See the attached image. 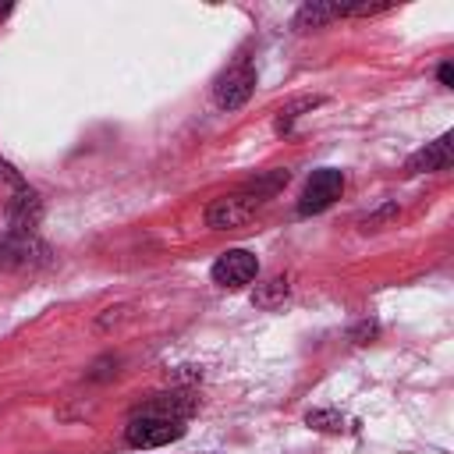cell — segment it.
<instances>
[{
  "label": "cell",
  "instance_id": "ba28073f",
  "mask_svg": "<svg viewBox=\"0 0 454 454\" xmlns=\"http://www.w3.org/2000/svg\"><path fill=\"white\" fill-rule=\"evenodd\" d=\"M450 160H454V135L443 131L440 138H433L419 153H411L408 163H404V170L408 174H433V170H447Z\"/></svg>",
  "mask_w": 454,
  "mask_h": 454
},
{
  "label": "cell",
  "instance_id": "8fae6325",
  "mask_svg": "<svg viewBox=\"0 0 454 454\" xmlns=\"http://www.w3.org/2000/svg\"><path fill=\"white\" fill-rule=\"evenodd\" d=\"M287 177H291V170H270V174H259V177H252L241 192H248V195H255L259 202H266V199H273L284 184H287Z\"/></svg>",
  "mask_w": 454,
  "mask_h": 454
},
{
  "label": "cell",
  "instance_id": "4fadbf2b",
  "mask_svg": "<svg viewBox=\"0 0 454 454\" xmlns=\"http://www.w3.org/2000/svg\"><path fill=\"white\" fill-rule=\"evenodd\" d=\"M319 103H323L319 96H305V99H294V103H287V106L280 110V117H277V131H291L294 117H301V110H312V106H319Z\"/></svg>",
  "mask_w": 454,
  "mask_h": 454
},
{
  "label": "cell",
  "instance_id": "30bf717a",
  "mask_svg": "<svg viewBox=\"0 0 454 454\" xmlns=\"http://www.w3.org/2000/svg\"><path fill=\"white\" fill-rule=\"evenodd\" d=\"M333 18H340V4L312 0V4H305V7L294 14V28H298V32H309V28H319V25L333 21Z\"/></svg>",
  "mask_w": 454,
  "mask_h": 454
},
{
  "label": "cell",
  "instance_id": "5b68a950",
  "mask_svg": "<svg viewBox=\"0 0 454 454\" xmlns=\"http://www.w3.org/2000/svg\"><path fill=\"white\" fill-rule=\"evenodd\" d=\"M50 259V248L35 234H7L0 241V270H32Z\"/></svg>",
  "mask_w": 454,
  "mask_h": 454
},
{
  "label": "cell",
  "instance_id": "6da1fadb",
  "mask_svg": "<svg viewBox=\"0 0 454 454\" xmlns=\"http://www.w3.org/2000/svg\"><path fill=\"white\" fill-rule=\"evenodd\" d=\"M184 436V422L177 419H163V415H145L138 411L128 429H124V440L135 447V450H153V447H163V443H174Z\"/></svg>",
  "mask_w": 454,
  "mask_h": 454
},
{
  "label": "cell",
  "instance_id": "7a4b0ae2",
  "mask_svg": "<svg viewBox=\"0 0 454 454\" xmlns=\"http://www.w3.org/2000/svg\"><path fill=\"white\" fill-rule=\"evenodd\" d=\"M344 192V174L333 170V167H319L312 170V177L305 181L301 188V199H298V213L301 216H312V213H323L330 209Z\"/></svg>",
  "mask_w": 454,
  "mask_h": 454
},
{
  "label": "cell",
  "instance_id": "9a60e30c",
  "mask_svg": "<svg viewBox=\"0 0 454 454\" xmlns=\"http://www.w3.org/2000/svg\"><path fill=\"white\" fill-rule=\"evenodd\" d=\"M436 74H440V82H443V85H450V82H454V67H450V60H443Z\"/></svg>",
  "mask_w": 454,
  "mask_h": 454
},
{
  "label": "cell",
  "instance_id": "52a82bcc",
  "mask_svg": "<svg viewBox=\"0 0 454 454\" xmlns=\"http://www.w3.org/2000/svg\"><path fill=\"white\" fill-rule=\"evenodd\" d=\"M39 220H43V199L28 184L25 188H14L7 195V223H11V234H32Z\"/></svg>",
  "mask_w": 454,
  "mask_h": 454
},
{
  "label": "cell",
  "instance_id": "3957f363",
  "mask_svg": "<svg viewBox=\"0 0 454 454\" xmlns=\"http://www.w3.org/2000/svg\"><path fill=\"white\" fill-rule=\"evenodd\" d=\"M255 92V67L248 60H238L234 67H227L216 85H213V103L220 110H238L248 103V96Z\"/></svg>",
  "mask_w": 454,
  "mask_h": 454
},
{
  "label": "cell",
  "instance_id": "2e32d148",
  "mask_svg": "<svg viewBox=\"0 0 454 454\" xmlns=\"http://www.w3.org/2000/svg\"><path fill=\"white\" fill-rule=\"evenodd\" d=\"M372 333H376V326H372V323H365V326H358L351 337H355V344H362V337H372Z\"/></svg>",
  "mask_w": 454,
  "mask_h": 454
},
{
  "label": "cell",
  "instance_id": "7c38bea8",
  "mask_svg": "<svg viewBox=\"0 0 454 454\" xmlns=\"http://www.w3.org/2000/svg\"><path fill=\"white\" fill-rule=\"evenodd\" d=\"M287 291H291L287 277H270L266 284H259V287H255L252 301H255V305H262V309H273V305H280V301L287 298Z\"/></svg>",
  "mask_w": 454,
  "mask_h": 454
},
{
  "label": "cell",
  "instance_id": "9c48e42d",
  "mask_svg": "<svg viewBox=\"0 0 454 454\" xmlns=\"http://www.w3.org/2000/svg\"><path fill=\"white\" fill-rule=\"evenodd\" d=\"M199 408V397L192 394V390H170V394H156L145 408H138V411H145V415H163V419H177V422H184L192 411Z\"/></svg>",
  "mask_w": 454,
  "mask_h": 454
},
{
  "label": "cell",
  "instance_id": "277c9868",
  "mask_svg": "<svg viewBox=\"0 0 454 454\" xmlns=\"http://www.w3.org/2000/svg\"><path fill=\"white\" fill-rule=\"evenodd\" d=\"M259 206H262V202H259L255 195H248V192L220 195V199L209 202V209H206V223H209L213 231H234V227L248 223V220L255 216Z\"/></svg>",
  "mask_w": 454,
  "mask_h": 454
},
{
  "label": "cell",
  "instance_id": "e0dca14e",
  "mask_svg": "<svg viewBox=\"0 0 454 454\" xmlns=\"http://www.w3.org/2000/svg\"><path fill=\"white\" fill-rule=\"evenodd\" d=\"M11 11H14V4H0V18H7Z\"/></svg>",
  "mask_w": 454,
  "mask_h": 454
},
{
  "label": "cell",
  "instance_id": "8992f818",
  "mask_svg": "<svg viewBox=\"0 0 454 454\" xmlns=\"http://www.w3.org/2000/svg\"><path fill=\"white\" fill-rule=\"evenodd\" d=\"M209 277L220 284V287H245V284H252L255 277H259V259L252 255V252H245V248H231V252H223L216 262H213V270H209Z\"/></svg>",
  "mask_w": 454,
  "mask_h": 454
},
{
  "label": "cell",
  "instance_id": "5bb4252c",
  "mask_svg": "<svg viewBox=\"0 0 454 454\" xmlns=\"http://www.w3.org/2000/svg\"><path fill=\"white\" fill-rule=\"evenodd\" d=\"M305 422L312 429H323V433H340L344 429V415H337V411H309Z\"/></svg>",
  "mask_w": 454,
  "mask_h": 454
}]
</instances>
